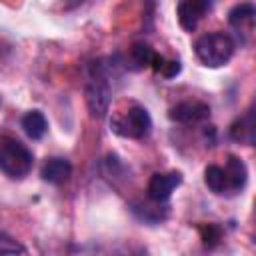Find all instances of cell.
Masks as SVG:
<instances>
[{
	"instance_id": "3",
	"label": "cell",
	"mask_w": 256,
	"mask_h": 256,
	"mask_svg": "<svg viewBox=\"0 0 256 256\" xmlns=\"http://www.w3.org/2000/svg\"><path fill=\"white\" fill-rule=\"evenodd\" d=\"M196 58L208 68H220L234 56V40L226 32H208L194 42Z\"/></svg>"
},
{
	"instance_id": "2",
	"label": "cell",
	"mask_w": 256,
	"mask_h": 256,
	"mask_svg": "<svg viewBox=\"0 0 256 256\" xmlns=\"http://www.w3.org/2000/svg\"><path fill=\"white\" fill-rule=\"evenodd\" d=\"M34 166V156L26 144L14 136H0V170L14 180L30 174Z\"/></svg>"
},
{
	"instance_id": "12",
	"label": "cell",
	"mask_w": 256,
	"mask_h": 256,
	"mask_svg": "<svg viewBox=\"0 0 256 256\" xmlns=\"http://www.w3.org/2000/svg\"><path fill=\"white\" fill-rule=\"evenodd\" d=\"M230 136L238 142H246L248 146L254 142V120H252V112L244 118H238L232 128H230Z\"/></svg>"
},
{
	"instance_id": "1",
	"label": "cell",
	"mask_w": 256,
	"mask_h": 256,
	"mask_svg": "<svg viewBox=\"0 0 256 256\" xmlns=\"http://www.w3.org/2000/svg\"><path fill=\"white\" fill-rule=\"evenodd\" d=\"M110 76V64H104V60H94L90 64V76L86 82V104L94 118H104L110 108L112 90L108 84Z\"/></svg>"
},
{
	"instance_id": "6",
	"label": "cell",
	"mask_w": 256,
	"mask_h": 256,
	"mask_svg": "<svg viewBox=\"0 0 256 256\" xmlns=\"http://www.w3.org/2000/svg\"><path fill=\"white\" fill-rule=\"evenodd\" d=\"M212 2L210 0H180L176 8V16L180 26L186 32H194L200 24V20L210 12Z\"/></svg>"
},
{
	"instance_id": "4",
	"label": "cell",
	"mask_w": 256,
	"mask_h": 256,
	"mask_svg": "<svg viewBox=\"0 0 256 256\" xmlns=\"http://www.w3.org/2000/svg\"><path fill=\"white\" fill-rule=\"evenodd\" d=\"M110 128L114 134L122 136V138H132V140H140L144 136L150 134L152 130V118L148 114V110L140 104H132L124 114L114 116L110 120Z\"/></svg>"
},
{
	"instance_id": "13",
	"label": "cell",
	"mask_w": 256,
	"mask_h": 256,
	"mask_svg": "<svg viewBox=\"0 0 256 256\" xmlns=\"http://www.w3.org/2000/svg\"><path fill=\"white\" fill-rule=\"evenodd\" d=\"M204 182H206L208 190L214 192V194H224V190H228L226 174H224V168H222V166L210 164V166L204 170Z\"/></svg>"
},
{
	"instance_id": "8",
	"label": "cell",
	"mask_w": 256,
	"mask_h": 256,
	"mask_svg": "<svg viewBox=\"0 0 256 256\" xmlns=\"http://www.w3.org/2000/svg\"><path fill=\"white\" fill-rule=\"evenodd\" d=\"M254 16H256L254 4L252 2H242V4H236L228 12V22L238 32V36H244V34H252V30H254Z\"/></svg>"
},
{
	"instance_id": "15",
	"label": "cell",
	"mask_w": 256,
	"mask_h": 256,
	"mask_svg": "<svg viewBox=\"0 0 256 256\" xmlns=\"http://www.w3.org/2000/svg\"><path fill=\"white\" fill-rule=\"evenodd\" d=\"M0 254H26V248L8 234L0 232Z\"/></svg>"
},
{
	"instance_id": "9",
	"label": "cell",
	"mask_w": 256,
	"mask_h": 256,
	"mask_svg": "<svg viewBox=\"0 0 256 256\" xmlns=\"http://www.w3.org/2000/svg\"><path fill=\"white\" fill-rule=\"evenodd\" d=\"M70 174H72V164H70V160H66L62 156L48 158L40 170L42 180L48 184H62L70 178Z\"/></svg>"
},
{
	"instance_id": "14",
	"label": "cell",
	"mask_w": 256,
	"mask_h": 256,
	"mask_svg": "<svg viewBox=\"0 0 256 256\" xmlns=\"http://www.w3.org/2000/svg\"><path fill=\"white\" fill-rule=\"evenodd\" d=\"M154 54H156V52H154L148 44L136 42V44L130 48V64H132V68H134V70H142V68L150 66Z\"/></svg>"
},
{
	"instance_id": "11",
	"label": "cell",
	"mask_w": 256,
	"mask_h": 256,
	"mask_svg": "<svg viewBox=\"0 0 256 256\" xmlns=\"http://www.w3.org/2000/svg\"><path fill=\"white\" fill-rule=\"evenodd\" d=\"M20 126H22V130L26 132L28 138H32V140H42L44 134H46V130H48V120H46V116H44L40 110H30V112H26V114L22 116Z\"/></svg>"
},
{
	"instance_id": "10",
	"label": "cell",
	"mask_w": 256,
	"mask_h": 256,
	"mask_svg": "<svg viewBox=\"0 0 256 256\" xmlns=\"http://www.w3.org/2000/svg\"><path fill=\"white\" fill-rule=\"evenodd\" d=\"M224 174H226L228 190L238 192V190H242V188L246 186V180H248V168H246V164H244L238 156H228L226 166H224Z\"/></svg>"
},
{
	"instance_id": "7",
	"label": "cell",
	"mask_w": 256,
	"mask_h": 256,
	"mask_svg": "<svg viewBox=\"0 0 256 256\" xmlns=\"http://www.w3.org/2000/svg\"><path fill=\"white\" fill-rule=\"evenodd\" d=\"M210 116V106L198 100H186L170 108L168 118L178 124H198Z\"/></svg>"
},
{
	"instance_id": "5",
	"label": "cell",
	"mask_w": 256,
	"mask_h": 256,
	"mask_svg": "<svg viewBox=\"0 0 256 256\" xmlns=\"http://www.w3.org/2000/svg\"><path fill=\"white\" fill-rule=\"evenodd\" d=\"M182 184V174L172 170V172H156L152 174V178L148 180V188L146 194L152 202H166L172 192Z\"/></svg>"
},
{
	"instance_id": "17",
	"label": "cell",
	"mask_w": 256,
	"mask_h": 256,
	"mask_svg": "<svg viewBox=\"0 0 256 256\" xmlns=\"http://www.w3.org/2000/svg\"><path fill=\"white\" fill-rule=\"evenodd\" d=\"M202 238H204V244H210L212 246L220 238V228L214 226V224H208L206 228H202Z\"/></svg>"
},
{
	"instance_id": "16",
	"label": "cell",
	"mask_w": 256,
	"mask_h": 256,
	"mask_svg": "<svg viewBox=\"0 0 256 256\" xmlns=\"http://www.w3.org/2000/svg\"><path fill=\"white\" fill-rule=\"evenodd\" d=\"M180 70H182V66H180L178 60H162V64H160V68H158V72H160L164 78H174V76L180 74Z\"/></svg>"
}]
</instances>
